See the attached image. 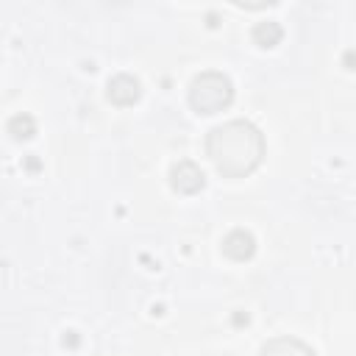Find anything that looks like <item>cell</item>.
<instances>
[{
	"label": "cell",
	"instance_id": "obj_1",
	"mask_svg": "<svg viewBox=\"0 0 356 356\" xmlns=\"http://www.w3.org/2000/svg\"><path fill=\"white\" fill-rule=\"evenodd\" d=\"M206 156L222 178H245L264 159V136L250 120H228L206 134Z\"/></svg>",
	"mask_w": 356,
	"mask_h": 356
},
{
	"label": "cell",
	"instance_id": "obj_2",
	"mask_svg": "<svg viewBox=\"0 0 356 356\" xmlns=\"http://www.w3.org/2000/svg\"><path fill=\"white\" fill-rule=\"evenodd\" d=\"M234 100V83L228 75L217 70H206L192 78L189 83V106L197 114H217L225 111Z\"/></svg>",
	"mask_w": 356,
	"mask_h": 356
},
{
	"label": "cell",
	"instance_id": "obj_3",
	"mask_svg": "<svg viewBox=\"0 0 356 356\" xmlns=\"http://www.w3.org/2000/svg\"><path fill=\"white\" fill-rule=\"evenodd\" d=\"M170 186L175 192H181V195H195V192H200L206 186V175H203V170L195 161H186L184 159V161L172 164V170H170Z\"/></svg>",
	"mask_w": 356,
	"mask_h": 356
},
{
	"label": "cell",
	"instance_id": "obj_4",
	"mask_svg": "<svg viewBox=\"0 0 356 356\" xmlns=\"http://www.w3.org/2000/svg\"><path fill=\"white\" fill-rule=\"evenodd\" d=\"M139 95H142V86H139V81H136L134 75H128V72L114 75V78L108 81V89H106V97H108L114 106H134V103L139 100Z\"/></svg>",
	"mask_w": 356,
	"mask_h": 356
},
{
	"label": "cell",
	"instance_id": "obj_5",
	"mask_svg": "<svg viewBox=\"0 0 356 356\" xmlns=\"http://www.w3.org/2000/svg\"><path fill=\"white\" fill-rule=\"evenodd\" d=\"M259 356H317V353L298 337H273L261 345Z\"/></svg>",
	"mask_w": 356,
	"mask_h": 356
},
{
	"label": "cell",
	"instance_id": "obj_6",
	"mask_svg": "<svg viewBox=\"0 0 356 356\" xmlns=\"http://www.w3.org/2000/svg\"><path fill=\"white\" fill-rule=\"evenodd\" d=\"M222 253H225L228 259H234V261H245V259H250V256L256 253V242H253V236H250L248 231L236 228V231H231V234L222 239Z\"/></svg>",
	"mask_w": 356,
	"mask_h": 356
},
{
	"label": "cell",
	"instance_id": "obj_7",
	"mask_svg": "<svg viewBox=\"0 0 356 356\" xmlns=\"http://www.w3.org/2000/svg\"><path fill=\"white\" fill-rule=\"evenodd\" d=\"M281 36H284V31H281L278 22H259L253 28V42L259 47H273V44H278Z\"/></svg>",
	"mask_w": 356,
	"mask_h": 356
}]
</instances>
